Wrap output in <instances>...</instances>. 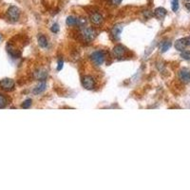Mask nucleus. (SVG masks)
Wrapping results in <instances>:
<instances>
[{
  "mask_svg": "<svg viewBox=\"0 0 190 190\" xmlns=\"http://www.w3.org/2000/svg\"><path fill=\"white\" fill-rule=\"evenodd\" d=\"M89 19H90L91 23H93L94 25H101L104 22V17L99 13H91Z\"/></svg>",
  "mask_w": 190,
  "mask_h": 190,
  "instance_id": "6e6552de",
  "label": "nucleus"
},
{
  "mask_svg": "<svg viewBox=\"0 0 190 190\" xmlns=\"http://www.w3.org/2000/svg\"><path fill=\"white\" fill-rule=\"evenodd\" d=\"M170 47H171V42L170 41H166L161 46V51L162 52H166L167 50H169Z\"/></svg>",
  "mask_w": 190,
  "mask_h": 190,
  "instance_id": "dca6fc26",
  "label": "nucleus"
},
{
  "mask_svg": "<svg viewBox=\"0 0 190 190\" xmlns=\"http://www.w3.org/2000/svg\"><path fill=\"white\" fill-rule=\"evenodd\" d=\"M7 15H8V17H9L12 21L15 22V21L18 20V18H19V16H20V10H19L17 7H15V6H12V7H10V8L8 9Z\"/></svg>",
  "mask_w": 190,
  "mask_h": 190,
  "instance_id": "7ed1b4c3",
  "label": "nucleus"
},
{
  "mask_svg": "<svg viewBox=\"0 0 190 190\" xmlns=\"http://www.w3.org/2000/svg\"><path fill=\"white\" fill-rule=\"evenodd\" d=\"M46 87H47V85H46V82H45V81L40 82V83L34 88V90H33L34 94L38 95V94L42 93V92L46 89Z\"/></svg>",
  "mask_w": 190,
  "mask_h": 190,
  "instance_id": "ddd939ff",
  "label": "nucleus"
},
{
  "mask_svg": "<svg viewBox=\"0 0 190 190\" xmlns=\"http://www.w3.org/2000/svg\"><path fill=\"white\" fill-rule=\"evenodd\" d=\"M66 23H67L68 26H71H71H75V25H77V18L74 17V16H69L67 18Z\"/></svg>",
  "mask_w": 190,
  "mask_h": 190,
  "instance_id": "2eb2a0df",
  "label": "nucleus"
},
{
  "mask_svg": "<svg viewBox=\"0 0 190 190\" xmlns=\"http://www.w3.org/2000/svg\"><path fill=\"white\" fill-rule=\"evenodd\" d=\"M7 51H8L9 54H10L11 56H13V58H18V57H20V52H19L13 45H11V44L7 45Z\"/></svg>",
  "mask_w": 190,
  "mask_h": 190,
  "instance_id": "f8f14e48",
  "label": "nucleus"
},
{
  "mask_svg": "<svg viewBox=\"0 0 190 190\" xmlns=\"http://www.w3.org/2000/svg\"><path fill=\"white\" fill-rule=\"evenodd\" d=\"M186 1H188V0H186Z\"/></svg>",
  "mask_w": 190,
  "mask_h": 190,
  "instance_id": "c756f323",
  "label": "nucleus"
},
{
  "mask_svg": "<svg viewBox=\"0 0 190 190\" xmlns=\"http://www.w3.org/2000/svg\"><path fill=\"white\" fill-rule=\"evenodd\" d=\"M31 101L30 99H27V100H25L24 102H23V104H22V108H29L30 106H31Z\"/></svg>",
  "mask_w": 190,
  "mask_h": 190,
  "instance_id": "aec40b11",
  "label": "nucleus"
},
{
  "mask_svg": "<svg viewBox=\"0 0 190 190\" xmlns=\"http://www.w3.org/2000/svg\"><path fill=\"white\" fill-rule=\"evenodd\" d=\"M122 1H123V0H110V2H111L112 5H119V4L122 3Z\"/></svg>",
  "mask_w": 190,
  "mask_h": 190,
  "instance_id": "393cba45",
  "label": "nucleus"
},
{
  "mask_svg": "<svg viewBox=\"0 0 190 190\" xmlns=\"http://www.w3.org/2000/svg\"><path fill=\"white\" fill-rule=\"evenodd\" d=\"M167 13V11L165 9V8H162V7H159V8H156L155 11H154V15L158 18V19H164L165 16L166 15Z\"/></svg>",
  "mask_w": 190,
  "mask_h": 190,
  "instance_id": "9d476101",
  "label": "nucleus"
},
{
  "mask_svg": "<svg viewBox=\"0 0 190 190\" xmlns=\"http://www.w3.org/2000/svg\"><path fill=\"white\" fill-rule=\"evenodd\" d=\"M171 9L173 12H177L179 9V0H171Z\"/></svg>",
  "mask_w": 190,
  "mask_h": 190,
  "instance_id": "6ab92c4d",
  "label": "nucleus"
},
{
  "mask_svg": "<svg viewBox=\"0 0 190 190\" xmlns=\"http://www.w3.org/2000/svg\"><path fill=\"white\" fill-rule=\"evenodd\" d=\"M179 78L183 83H189L190 82V70L183 68L179 71Z\"/></svg>",
  "mask_w": 190,
  "mask_h": 190,
  "instance_id": "0eeeda50",
  "label": "nucleus"
},
{
  "mask_svg": "<svg viewBox=\"0 0 190 190\" xmlns=\"http://www.w3.org/2000/svg\"><path fill=\"white\" fill-rule=\"evenodd\" d=\"M77 25L80 27H85L87 25V19L85 18H77Z\"/></svg>",
  "mask_w": 190,
  "mask_h": 190,
  "instance_id": "412c9836",
  "label": "nucleus"
},
{
  "mask_svg": "<svg viewBox=\"0 0 190 190\" xmlns=\"http://www.w3.org/2000/svg\"><path fill=\"white\" fill-rule=\"evenodd\" d=\"M63 64H64V62H63V60H59V61H58L57 71H61V70L63 69Z\"/></svg>",
  "mask_w": 190,
  "mask_h": 190,
  "instance_id": "b1692460",
  "label": "nucleus"
},
{
  "mask_svg": "<svg viewBox=\"0 0 190 190\" xmlns=\"http://www.w3.org/2000/svg\"><path fill=\"white\" fill-rule=\"evenodd\" d=\"M1 39H2V36H1V35H0V41H1Z\"/></svg>",
  "mask_w": 190,
  "mask_h": 190,
  "instance_id": "c85d7f7f",
  "label": "nucleus"
},
{
  "mask_svg": "<svg viewBox=\"0 0 190 190\" xmlns=\"http://www.w3.org/2000/svg\"><path fill=\"white\" fill-rule=\"evenodd\" d=\"M145 16H146V17H151L152 14H151V13H150L149 11H147L146 13H145Z\"/></svg>",
  "mask_w": 190,
  "mask_h": 190,
  "instance_id": "a878e982",
  "label": "nucleus"
},
{
  "mask_svg": "<svg viewBox=\"0 0 190 190\" xmlns=\"http://www.w3.org/2000/svg\"><path fill=\"white\" fill-rule=\"evenodd\" d=\"M82 36L85 41L90 42L95 38V36H96V31H95V29H93L92 28H89V27L84 28L82 30Z\"/></svg>",
  "mask_w": 190,
  "mask_h": 190,
  "instance_id": "f03ea898",
  "label": "nucleus"
},
{
  "mask_svg": "<svg viewBox=\"0 0 190 190\" xmlns=\"http://www.w3.org/2000/svg\"><path fill=\"white\" fill-rule=\"evenodd\" d=\"M186 46H187L186 38H182L175 42V49L179 51H183L185 50Z\"/></svg>",
  "mask_w": 190,
  "mask_h": 190,
  "instance_id": "1a4fd4ad",
  "label": "nucleus"
},
{
  "mask_svg": "<svg viewBox=\"0 0 190 190\" xmlns=\"http://www.w3.org/2000/svg\"><path fill=\"white\" fill-rule=\"evenodd\" d=\"M35 77L38 79V80H45L46 77H47V72L46 71H40L38 72H35Z\"/></svg>",
  "mask_w": 190,
  "mask_h": 190,
  "instance_id": "f3484780",
  "label": "nucleus"
},
{
  "mask_svg": "<svg viewBox=\"0 0 190 190\" xmlns=\"http://www.w3.org/2000/svg\"><path fill=\"white\" fill-rule=\"evenodd\" d=\"M7 105V99L4 95L0 94V108H4Z\"/></svg>",
  "mask_w": 190,
  "mask_h": 190,
  "instance_id": "a211bd4d",
  "label": "nucleus"
},
{
  "mask_svg": "<svg viewBox=\"0 0 190 190\" xmlns=\"http://www.w3.org/2000/svg\"><path fill=\"white\" fill-rule=\"evenodd\" d=\"M38 44L41 48H46L48 46V41H47V38L44 36V35H40L38 37Z\"/></svg>",
  "mask_w": 190,
  "mask_h": 190,
  "instance_id": "4468645a",
  "label": "nucleus"
},
{
  "mask_svg": "<svg viewBox=\"0 0 190 190\" xmlns=\"http://www.w3.org/2000/svg\"><path fill=\"white\" fill-rule=\"evenodd\" d=\"M185 8H186L188 11H190V3H186V4H185Z\"/></svg>",
  "mask_w": 190,
  "mask_h": 190,
  "instance_id": "bb28decb",
  "label": "nucleus"
},
{
  "mask_svg": "<svg viewBox=\"0 0 190 190\" xmlns=\"http://www.w3.org/2000/svg\"><path fill=\"white\" fill-rule=\"evenodd\" d=\"M0 87L5 91H11L14 87V81L10 78H5L0 81Z\"/></svg>",
  "mask_w": 190,
  "mask_h": 190,
  "instance_id": "20e7f679",
  "label": "nucleus"
},
{
  "mask_svg": "<svg viewBox=\"0 0 190 190\" xmlns=\"http://www.w3.org/2000/svg\"><path fill=\"white\" fill-rule=\"evenodd\" d=\"M122 30H123V25H120V24L115 25V26L112 28V29H111V34H112V36H113L115 39H119V37H120V35H121V34H122Z\"/></svg>",
  "mask_w": 190,
  "mask_h": 190,
  "instance_id": "9b49d317",
  "label": "nucleus"
},
{
  "mask_svg": "<svg viewBox=\"0 0 190 190\" xmlns=\"http://www.w3.org/2000/svg\"><path fill=\"white\" fill-rule=\"evenodd\" d=\"M186 42H187V46H190V36L186 38Z\"/></svg>",
  "mask_w": 190,
  "mask_h": 190,
  "instance_id": "cd10ccee",
  "label": "nucleus"
},
{
  "mask_svg": "<svg viewBox=\"0 0 190 190\" xmlns=\"http://www.w3.org/2000/svg\"><path fill=\"white\" fill-rule=\"evenodd\" d=\"M51 31L52 33H58L59 31V25L58 24H53L52 27H51Z\"/></svg>",
  "mask_w": 190,
  "mask_h": 190,
  "instance_id": "5701e85b",
  "label": "nucleus"
},
{
  "mask_svg": "<svg viewBox=\"0 0 190 190\" xmlns=\"http://www.w3.org/2000/svg\"><path fill=\"white\" fill-rule=\"evenodd\" d=\"M82 83H83V86L85 88L87 89H92L95 86V81H94V78L90 75H86L83 77V80H82Z\"/></svg>",
  "mask_w": 190,
  "mask_h": 190,
  "instance_id": "39448f33",
  "label": "nucleus"
},
{
  "mask_svg": "<svg viewBox=\"0 0 190 190\" xmlns=\"http://www.w3.org/2000/svg\"><path fill=\"white\" fill-rule=\"evenodd\" d=\"M90 60L95 66H101L106 60V54L103 50H96L90 54Z\"/></svg>",
  "mask_w": 190,
  "mask_h": 190,
  "instance_id": "f257e3e1",
  "label": "nucleus"
},
{
  "mask_svg": "<svg viewBox=\"0 0 190 190\" xmlns=\"http://www.w3.org/2000/svg\"><path fill=\"white\" fill-rule=\"evenodd\" d=\"M112 51L116 58H123L126 53V49L123 45H116Z\"/></svg>",
  "mask_w": 190,
  "mask_h": 190,
  "instance_id": "423d86ee",
  "label": "nucleus"
},
{
  "mask_svg": "<svg viewBox=\"0 0 190 190\" xmlns=\"http://www.w3.org/2000/svg\"><path fill=\"white\" fill-rule=\"evenodd\" d=\"M181 57L185 60H190V51H182Z\"/></svg>",
  "mask_w": 190,
  "mask_h": 190,
  "instance_id": "4be33fe9",
  "label": "nucleus"
}]
</instances>
